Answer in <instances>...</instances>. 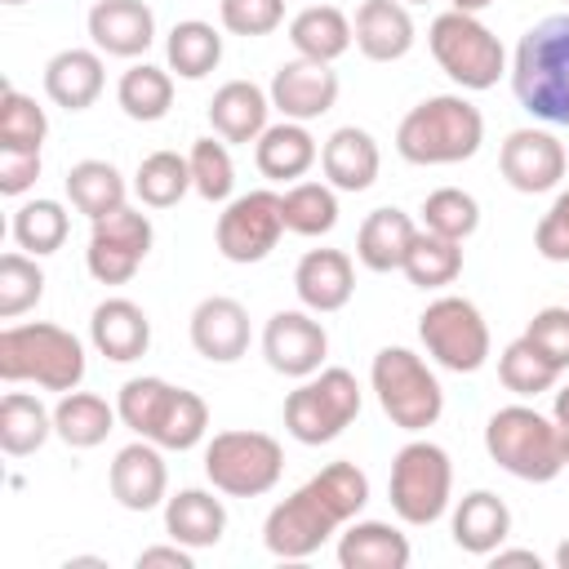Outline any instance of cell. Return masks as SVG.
Segmentation results:
<instances>
[{
    "label": "cell",
    "instance_id": "obj_1",
    "mask_svg": "<svg viewBox=\"0 0 569 569\" xmlns=\"http://www.w3.org/2000/svg\"><path fill=\"white\" fill-rule=\"evenodd\" d=\"M369 502V476L338 458L320 467L307 485H298L284 502H276L262 520V542L280 560H307L316 556L342 525H351Z\"/></svg>",
    "mask_w": 569,
    "mask_h": 569
},
{
    "label": "cell",
    "instance_id": "obj_2",
    "mask_svg": "<svg viewBox=\"0 0 569 569\" xmlns=\"http://www.w3.org/2000/svg\"><path fill=\"white\" fill-rule=\"evenodd\" d=\"M511 89L533 120L569 129V13H551L520 36Z\"/></svg>",
    "mask_w": 569,
    "mask_h": 569
},
{
    "label": "cell",
    "instance_id": "obj_3",
    "mask_svg": "<svg viewBox=\"0 0 569 569\" xmlns=\"http://www.w3.org/2000/svg\"><path fill=\"white\" fill-rule=\"evenodd\" d=\"M485 142V116L462 93H436L405 111L396 129V151L409 164H462Z\"/></svg>",
    "mask_w": 569,
    "mask_h": 569
},
{
    "label": "cell",
    "instance_id": "obj_4",
    "mask_svg": "<svg viewBox=\"0 0 569 569\" xmlns=\"http://www.w3.org/2000/svg\"><path fill=\"white\" fill-rule=\"evenodd\" d=\"M0 378L36 382L44 391H76L84 382V347L71 329L31 320L0 329Z\"/></svg>",
    "mask_w": 569,
    "mask_h": 569
},
{
    "label": "cell",
    "instance_id": "obj_5",
    "mask_svg": "<svg viewBox=\"0 0 569 569\" xmlns=\"http://www.w3.org/2000/svg\"><path fill=\"white\" fill-rule=\"evenodd\" d=\"M485 449L507 476L529 480V485H547L565 471V436H560L556 418H547L529 405H507V409L489 413Z\"/></svg>",
    "mask_w": 569,
    "mask_h": 569
},
{
    "label": "cell",
    "instance_id": "obj_6",
    "mask_svg": "<svg viewBox=\"0 0 569 569\" xmlns=\"http://www.w3.org/2000/svg\"><path fill=\"white\" fill-rule=\"evenodd\" d=\"M369 387H373L382 413L391 418V427H400V431H427L445 413L440 378L409 347H382L369 365Z\"/></svg>",
    "mask_w": 569,
    "mask_h": 569
},
{
    "label": "cell",
    "instance_id": "obj_7",
    "mask_svg": "<svg viewBox=\"0 0 569 569\" xmlns=\"http://www.w3.org/2000/svg\"><path fill=\"white\" fill-rule=\"evenodd\" d=\"M360 418V382L351 369H316L284 396V431L298 445H329Z\"/></svg>",
    "mask_w": 569,
    "mask_h": 569
},
{
    "label": "cell",
    "instance_id": "obj_8",
    "mask_svg": "<svg viewBox=\"0 0 569 569\" xmlns=\"http://www.w3.org/2000/svg\"><path fill=\"white\" fill-rule=\"evenodd\" d=\"M427 44H431V58L440 62V71L458 84V89H493L498 76L507 71V49L502 40L476 18V13H440L431 18V31H427Z\"/></svg>",
    "mask_w": 569,
    "mask_h": 569
},
{
    "label": "cell",
    "instance_id": "obj_9",
    "mask_svg": "<svg viewBox=\"0 0 569 569\" xmlns=\"http://www.w3.org/2000/svg\"><path fill=\"white\" fill-rule=\"evenodd\" d=\"M387 498L391 511L422 529L436 525L449 511L453 498V462L436 440H409L400 445V453L391 458V480H387Z\"/></svg>",
    "mask_w": 569,
    "mask_h": 569
},
{
    "label": "cell",
    "instance_id": "obj_10",
    "mask_svg": "<svg viewBox=\"0 0 569 569\" xmlns=\"http://www.w3.org/2000/svg\"><path fill=\"white\" fill-rule=\"evenodd\" d=\"M204 476L227 498H262L284 476V449L267 431H218L204 445Z\"/></svg>",
    "mask_w": 569,
    "mask_h": 569
},
{
    "label": "cell",
    "instance_id": "obj_11",
    "mask_svg": "<svg viewBox=\"0 0 569 569\" xmlns=\"http://www.w3.org/2000/svg\"><path fill=\"white\" fill-rule=\"evenodd\" d=\"M418 338L427 356L449 373H476L489 360V325L471 298L440 293L418 316Z\"/></svg>",
    "mask_w": 569,
    "mask_h": 569
},
{
    "label": "cell",
    "instance_id": "obj_12",
    "mask_svg": "<svg viewBox=\"0 0 569 569\" xmlns=\"http://www.w3.org/2000/svg\"><path fill=\"white\" fill-rule=\"evenodd\" d=\"M213 236H218V253H222L227 262H240V267L262 262V258L280 244V236H284L280 196L267 191V187L244 191V196H231L227 209L218 213Z\"/></svg>",
    "mask_w": 569,
    "mask_h": 569
},
{
    "label": "cell",
    "instance_id": "obj_13",
    "mask_svg": "<svg viewBox=\"0 0 569 569\" xmlns=\"http://www.w3.org/2000/svg\"><path fill=\"white\" fill-rule=\"evenodd\" d=\"M151 218L142 209H116L107 218L93 222L89 231V249H84V267L98 284H129L133 271L142 267V258L151 253Z\"/></svg>",
    "mask_w": 569,
    "mask_h": 569
},
{
    "label": "cell",
    "instance_id": "obj_14",
    "mask_svg": "<svg viewBox=\"0 0 569 569\" xmlns=\"http://www.w3.org/2000/svg\"><path fill=\"white\" fill-rule=\"evenodd\" d=\"M262 356L276 373L284 378H311L316 369H325V356H329V333L325 325L316 320V311H276L267 325H262Z\"/></svg>",
    "mask_w": 569,
    "mask_h": 569
},
{
    "label": "cell",
    "instance_id": "obj_15",
    "mask_svg": "<svg viewBox=\"0 0 569 569\" xmlns=\"http://www.w3.org/2000/svg\"><path fill=\"white\" fill-rule=\"evenodd\" d=\"M271 107L284 116V120H320L325 111H333L338 102V71L333 62H311V58H289L276 67L271 76Z\"/></svg>",
    "mask_w": 569,
    "mask_h": 569
},
{
    "label": "cell",
    "instance_id": "obj_16",
    "mask_svg": "<svg viewBox=\"0 0 569 569\" xmlns=\"http://www.w3.org/2000/svg\"><path fill=\"white\" fill-rule=\"evenodd\" d=\"M565 147L547 133V129H511L502 151H498V169L502 178L525 191V196H542V191H556L560 178H565Z\"/></svg>",
    "mask_w": 569,
    "mask_h": 569
},
{
    "label": "cell",
    "instance_id": "obj_17",
    "mask_svg": "<svg viewBox=\"0 0 569 569\" xmlns=\"http://www.w3.org/2000/svg\"><path fill=\"white\" fill-rule=\"evenodd\" d=\"M107 485H111V498L124 511H156L169 498V467H164L160 445L156 440H142V436L133 445H124L111 458Z\"/></svg>",
    "mask_w": 569,
    "mask_h": 569
},
{
    "label": "cell",
    "instance_id": "obj_18",
    "mask_svg": "<svg viewBox=\"0 0 569 569\" xmlns=\"http://www.w3.org/2000/svg\"><path fill=\"white\" fill-rule=\"evenodd\" d=\"M191 347L213 365H236L249 351V311L244 302L213 293L191 311Z\"/></svg>",
    "mask_w": 569,
    "mask_h": 569
},
{
    "label": "cell",
    "instance_id": "obj_19",
    "mask_svg": "<svg viewBox=\"0 0 569 569\" xmlns=\"http://www.w3.org/2000/svg\"><path fill=\"white\" fill-rule=\"evenodd\" d=\"M293 293L307 311L329 316L342 311L356 293V267L342 249H307L293 267Z\"/></svg>",
    "mask_w": 569,
    "mask_h": 569
},
{
    "label": "cell",
    "instance_id": "obj_20",
    "mask_svg": "<svg viewBox=\"0 0 569 569\" xmlns=\"http://www.w3.org/2000/svg\"><path fill=\"white\" fill-rule=\"evenodd\" d=\"M89 40L98 53L138 58L156 40V13L142 0H98L89 9Z\"/></svg>",
    "mask_w": 569,
    "mask_h": 569
},
{
    "label": "cell",
    "instance_id": "obj_21",
    "mask_svg": "<svg viewBox=\"0 0 569 569\" xmlns=\"http://www.w3.org/2000/svg\"><path fill=\"white\" fill-rule=\"evenodd\" d=\"M320 169H325V182L333 191H369L378 182V169H382V151L373 142L369 129L360 124H342L325 138L320 147Z\"/></svg>",
    "mask_w": 569,
    "mask_h": 569
},
{
    "label": "cell",
    "instance_id": "obj_22",
    "mask_svg": "<svg viewBox=\"0 0 569 569\" xmlns=\"http://www.w3.org/2000/svg\"><path fill=\"white\" fill-rule=\"evenodd\" d=\"M89 342L111 365H129L151 347V320L133 298H107L89 316Z\"/></svg>",
    "mask_w": 569,
    "mask_h": 569
},
{
    "label": "cell",
    "instance_id": "obj_23",
    "mask_svg": "<svg viewBox=\"0 0 569 569\" xmlns=\"http://www.w3.org/2000/svg\"><path fill=\"white\" fill-rule=\"evenodd\" d=\"M356 49L369 62H400L413 49V18L405 0H365L356 9Z\"/></svg>",
    "mask_w": 569,
    "mask_h": 569
},
{
    "label": "cell",
    "instance_id": "obj_24",
    "mask_svg": "<svg viewBox=\"0 0 569 569\" xmlns=\"http://www.w3.org/2000/svg\"><path fill=\"white\" fill-rule=\"evenodd\" d=\"M102 84H107V71H102V53L98 49H58L44 62V93L62 111L93 107Z\"/></svg>",
    "mask_w": 569,
    "mask_h": 569
},
{
    "label": "cell",
    "instance_id": "obj_25",
    "mask_svg": "<svg viewBox=\"0 0 569 569\" xmlns=\"http://www.w3.org/2000/svg\"><path fill=\"white\" fill-rule=\"evenodd\" d=\"M316 160H320V147L307 133V124H298V120L267 124L262 138L253 142V164L271 182H302Z\"/></svg>",
    "mask_w": 569,
    "mask_h": 569
},
{
    "label": "cell",
    "instance_id": "obj_26",
    "mask_svg": "<svg viewBox=\"0 0 569 569\" xmlns=\"http://www.w3.org/2000/svg\"><path fill=\"white\" fill-rule=\"evenodd\" d=\"M164 533L191 551L218 547L227 533V507L209 489H178L164 498Z\"/></svg>",
    "mask_w": 569,
    "mask_h": 569
},
{
    "label": "cell",
    "instance_id": "obj_27",
    "mask_svg": "<svg viewBox=\"0 0 569 569\" xmlns=\"http://www.w3.org/2000/svg\"><path fill=\"white\" fill-rule=\"evenodd\" d=\"M511 533V507L493 489H471L453 507V542L467 556H493Z\"/></svg>",
    "mask_w": 569,
    "mask_h": 569
},
{
    "label": "cell",
    "instance_id": "obj_28",
    "mask_svg": "<svg viewBox=\"0 0 569 569\" xmlns=\"http://www.w3.org/2000/svg\"><path fill=\"white\" fill-rule=\"evenodd\" d=\"M271 93L253 80H227L209 102V124L222 142H258L267 129Z\"/></svg>",
    "mask_w": 569,
    "mask_h": 569
},
{
    "label": "cell",
    "instance_id": "obj_29",
    "mask_svg": "<svg viewBox=\"0 0 569 569\" xmlns=\"http://www.w3.org/2000/svg\"><path fill=\"white\" fill-rule=\"evenodd\" d=\"M413 547L409 538L387 520H351L338 538V565L342 569H409Z\"/></svg>",
    "mask_w": 569,
    "mask_h": 569
},
{
    "label": "cell",
    "instance_id": "obj_30",
    "mask_svg": "<svg viewBox=\"0 0 569 569\" xmlns=\"http://www.w3.org/2000/svg\"><path fill=\"white\" fill-rule=\"evenodd\" d=\"M413 236H418L413 218L405 209H396V204H382V209H373L360 222V231H356V258H360V267H369L378 276L382 271H400Z\"/></svg>",
    "mask_w": 569,
    "mask_h": 569
},
{
    "label": "cell",
    "instance_id": "obj_31",
    "mask_svg": "<svg viewBox=\"0 0 569 569\" xmlns=\"http://www.w3.org/2000/svg\"><path fill=\"white\" fill-rule=\"evenodd\" d=\"M289 44H293L298 58L338 62L356 44V31H351V22H347L342 9H333V4H307L289 22Z\"/></svg>",
    "mask_w": 569,
    "mask_h": 569
},
{
    "label": "cell",
    "instance_id": "obj_32",
    "mask_svg": "<svg viewBox=\"0 0 569 569\" xmlns=\"http://www.w3.org/2000/svg\"><path fill=\"white\" fill-rule=\"evenodd\" d=\"M116 409L93 391H62L53 405V436L71 449H93L116 431Z\"/></svg>",
    "mask_w": 569,
    "mask_h": 569
},
{
    "label": "cell",
    "instance_id": "obj_33",
    "mask_svg": "<svg viewBox=\"0 0 569 569\" xmlns=\"http://www.w3.org/2000/svg\"><path fill=\"white\" fill-rule=\"evenodd\" d=\"M67 196H71V204H76L89 222H98V218L124 209L129 182L120 178V169H116L111 160H76V164L67 169Z\"/></svg>",
    "mask_w": 569,
    "mask_h": 569
},
{
    "label": "cell",
    "instance_id": "obj_34",
    "mask_svg": "<svg viewBox=\"0 0 569 569\" xmlns=\"http://www.w3.org/2000/svg\"><path fill=\"white\" fill-rule=\"evenodd\" d=\"M164 58H169V71L173 76L204 80L222 62V31L213 22H200V18L173 22V31L164 40Z\"/></svg>",
    "mask_w": 569,
    "mask_h": 569
},
{
    "label": "cell",
    "instance_id": "obj_35",
    "mask_svg": "<svg viewBox=\"0 0 569 569\" xmlns=\"http://www.w3.org/2000/svg\"><path fill=\"white\" fill-rule=\"evenodd\" d=\"M49 436H53V409H44L40 396L9 391V396L0 400V449H4L9 458L36 453Z\"/></svg>",
    "mask_w": 569,
    "mask_h": 569
},
{
    "label": "cell",
    "instance_id": "obj_36",
    "mask_svg": "<svg viewBox=\"0 0 569 569\" xmlns=\"http://www.w3.org/2000/svg\"><path fill=\"white\" fill-rule=\"evenodd\" d=\"M116 102H120V111H124L129 120L156 124V120H164L169 107H173V76H169L164 67L133 62V67L120 76V84H116Z\"/></svg>",
    "mask_w": 569,
    "mask_h": 569
},
{
    "label": "cell",
    "instance_id": "obj_37",
    "mask_svg": "<svg viewBox=\"0 0 569 569\" xmlns=\"http://www.w3.org/2000/svg\"><path fill=\"white\" fill-rule=\"evenodd\" d=\"M405 280L418 284V289H445L462 276V240H449V236H436V231H418L405 262H400Z\"/></svg>",
    "mask_w": 569,
    "mask_h": 569
},
{
    "label": "cell",
    "instance_id": "obj_38",
    "mask_svg": "<svg viewBox=\"0 0 569 569\" xmlns=\"http://www.w3.org/2000/svg\"><path fill=\"white\" fill-rule=\"evenodd\" d=\"M187 191H191V164H187V156H178V151H151V156L138 160L133 196L147 209H173Z\"/></svg>",
    "mask_w": 569,
    "mask_h": 569
},
{
    "label": "cell",
    "instance_id": "obj_39",
    "mask_svg": "<svg viewBox=\"0 0 569 569\" xmlns=\"http://www.w3.org/2000/svg\"><path fill=\"white\" fill-rule=\"evenodd\" d=\"M284 231L293 236H329L338 227V196L329 182H289L280 196Z\"/></svg>",
    "mask_w": 569,
    "mask_h": 569
},
{
    "label": "cell",
    "instance_id": "obj_40",
    "mask_svg": "<svg viewBox=\"0 0 569 569\" xmlns=\"http://www.w3.org/2000/svg\"><path fill=\"white\" fill-rule=\"evenodd\" d=\"M67 231H71V218L58 200H22L13 209V240L31 258L58 253L67 244Z\"/></svg>",
    "mask_w": 569,
    "mask_h": 569
},
{
    "label": "cell",
    "instance_id": "obj_41",
    "mask_svg": "<svg viewBox=\"0 0 569 569\" xmlns=\"http://www.w3.org/2000/svg\"><path fill=\"white\" fill-rule=\"evenodd\" d=\"M498 378H502V387L516 391V396H542V391H551V387L560 382V369L520 333L516 342L502 347V356H498Z\"/></svg>",
    "mask_w": 569,
    "mask_h": 569
},
{
    "label": "cell",
    "instance_id": "obj_42",
    "mask_svg": "<svg viewBox=\"0 0 569 569\" xmlns=\"http://www.w3.org/2000/svg\"><path fill=\"white\" fill-rule=\"evenodd\" d=\"M204 431H209V405H204L196 391L173 387V396H169V405H164V413H160L151 440H156L160 449H178V453H182V449H196V445L204 440Z\"/></svg>",
    "mask_w": 569,
    "mask_h": 569
},
{
    "label": "cell",
    "instance_id": "obj_43",
    "mask_svg": "<svg viewBox=\"0 0 569 569\" xmlns=\"http://www.w3.org/2000/svg\"><path fill=\"white\" fill-rule=\"evenodd\" d=\"M187 164H191V191H196L200 200H209V204L231 200L236 164H231L227 142H218V138H196L191 151H187Z\"/></svg>",
    "mask_w": 569,
    "mask_h": 569
},
{
    "label": "cell",
    "instance_id": "obj_44",
    "mask_svg": "<svg viewBox=\"0 0 569 569\" xmlns=\"http://www.w3.org/2000/svg\"><path fill=\"white\" fill-rule=\"evenodd\" d=\"M422 227L436 236H449V240H467L480 227V204L462 187H436L422 200Z\"/></svg>",
    "mask_w": 569,
    "mask_h": 569
},
{
    "label": "cell",
    "instance_id": "obj_45",
    "mask_svg": "<svg viewBox=\"0 0 569 569\" xmlns=\"http://www.w3.org/2000/svg\"><path fill=\"white\" fill-rule=\"evenodd\" d=\"M44 298V271L36 267L31 253L9 249L0 258V320H18Z\"/></svg>",
    "mask_w": 569,
    "mask_h": 569
},
{
    "label": "cell",
    "instance_id": "obj_46",
    "mask_svg": "<svg viewBox=\"0 0 569 569\" xmlns=\"http://www.w3.org/2000/svg\"><path fill=\"white\" fill-rule=\"evenodd\" d=\"M169 396H173V382H164V378H151V373H147V378H129V382L120 387V396H116V413H120V422H124L133 436L151 440V431H156V422H160Z\"/></svg>",
    "mask_w": 569,
    "mask_h": 569
},
{
    "label": "cell",
    "instance_id": "obj_47",
    "mask_svg": "<svg viewBox=\"0 0 569 569\" xmlns=\"http://www.w3.org/2000/svg\"><path fill=\"white\" fill-rule=\"evenodd\" d=\"M44 133H49L44 107H36V98H27L13 84H4V93H0V147L40 151Z\"/></svg>",
    "mask_w": 569,
    "mask_h": 569
},
{
    "label": "cell",
    "instance_id": "obj_48",
    "mask_svg": "<svg viewBox=\"0 0 569 569\" xmlns=\"http://www.w3.org/2000/svg\"><path fill=\"white\" fill-rule=\"evenodd\" d=\"M218 18L231 36H271L284 22V0H218Z\"/></svg>",
    "mask_w": 569,
    "mask_h": 569
},
{
    "label": "cell",
    "instance_id": "obj_49",
    "mask_svg": "<svg viewBox=\"0 0 569 569\" xmlns=\"http://www.w3.org/2000/svg\"><path fill=\"white\" fill-rule=\"evenodd\" d=\"M525 338L565 373L569 369V307H542L525 325Z\"/></svg>",
    "mask_w": 569,
    "mask_h": 569
},
{
    "label": "cell",
    "instance_id": "obj_50",
    "mask_svg": "<svg viewBox=\"0 0 569 569\" xmlns=\"http://www.w3.org/2000/svg\"><path fill=\"white\" fill-rule=\"evenodd\" d=\"M533 249L547 262H569V191H560L551 200V209L538 218L533 227Z\"/></svg>",
    "mask_w": 569,
    "mask_h": 569
},
{
    "label": "cell",
    "instance_id": "obj_51",
    "mask_svg": "<svg viewBox=\"0 0 569 569\" xmlns=\"http://www.w3.org/2000/svg\"><path fill=\"white\" fill-rule=\"evenodd\" d=\"M40 178V151L0 147V196H22Z\"/></svg>",
    "mask_w": 569,
    "mask_h": 569
},
{
    "label": "cell",
    "instance_id": "obj_52",
    "mask_svg": "<svg viewBox=\"0 0 569 569\" xmlns=\"http://www.w3.org/2000/svg\"><path fill=\"white\" fill-rule=\"evenodd\" d=\"M133 565L138 569H156V565H164V569H196V556H191V547H182V542L169 538L164 547H142Z\"/></svg>",
    "mask_w": 569,
    "mask_h": 569
},
{
    "label": "cell",
    "instance_id": "obj_53",
    "mask_svg": "<svg viewBox=\"0 0 569 569\" xmlns=\"http://www.w3.org/2000/svg\"><path fill=\"white\" fill-rule=\"evenodd\" d=\"M502 565H529V569H538L542 560L533 551H525V547H498L493 551V569H502Z\"/></svg>",
    "mask_w": 569,
    "mask_h": 569
},
{
    "label": "cell",
    "instance_id": "obj_54",
    "mask_svg": "<svg viewBox=\"0 0 569 569\" xmlns=\"http://www.w3.org/2000/svg\"><path fill=\"white\" fill-rule=\"evenodd\" d=\"M551 418H556V427H560V431L569 427V382H565V387L556 391V405H551Z\"/></svg>",
    "mask_w": 569,
    "mask_h": 569
},
{
    "label": "cell",
    "instance_id": "obj_55",
    "mask_svg": "<svg viewBox=\"0 0 569 569\" xmlns=\"http://www.w3.org/2000/svg\"><path fill=\"white\" fill-rule=\"evenodd\" d=\"M489 4H498V0H453V9H458V13H476V18H480Z\"/></svg>",
    "mask_w": 569,
    "mask_h": 569
},
{
    "label": "cell",
    "instance_id": "obj_56",
    "mask_svg": "<svg viewBox=\"0 0 569 569\" xmlns=\"http://www.w3.org/2000/svg\"><path fill=\"white\" fill-rule=\"evenodd\" d=\"M556 565H560V569H569V538L556 547Z\"/></svg>",
    "mask_w": 569,
    "mask_h": 569
},
{
    "label": "cell",
    "instance_id": "obj_57",
    "mask_svg": "<svg viewBox=\"0 0 569 569\" xmlns=\"http://www.w3.org/2000/svg\"><path fill=\"white\" fill-rule=\"evenodd\" d=\"M560 436H565V467H569V427H565Z\"/></svg>",
    "mask_w": 569,
    "mask_h": 569
},
{
    "label": "cell",
    "instance_id": "obj_58",
    "mask_svg": "<svg viewBox=\"0 0 569 569\" xmlns=\"http://www.w3.org/2000/svg\"><path fill=\"white\" fill-rule=\"evenodd\" d=\"M4 4H27V0H4Z\"/></svg>",
    "mask_w": 569,
    "mask_h": 569
},
{
    "label": "cell",
    "instance_id": "obj_59",
    "mask_svg": "<svg viewBox=\"0 0 569 569\" xmlns=\"http://www.w3.org/2000/svg\"><path fill=\"white\" fill-rule=\"evenodd\" d=\"M405 4H427V0H405Z\"/></svg>",
    "mask_w": 569,
    "mask_h": 569
}]
</instances>
